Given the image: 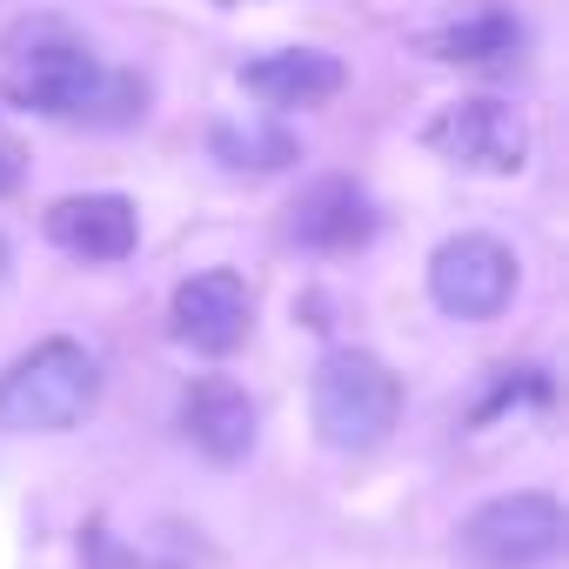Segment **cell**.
<instances>
[{"instance_id":"6da1fadb","label":"cell","mask_w":569,"mask_h":569,"mask_svg":"<svg viewBox=\"0 0 569 569\" xmlns=\"http://www.w3.org/2000/svg\"><path fill=\"white\" fill-rule=\"evenodd\" d=\"M0 94L14 108H34L48 121H94V128H121L141 114V81L101 68L81 41L68 34H41L28 41L8 68H0Z\"/></svg>"},{"instance_id":"7a4b0ae2","label":"cell","mask_w":569,"mask_h":569,"mask_svg":"<svg viewBox=\"0 0 569 569\" xmlns=\"http://www.w3.org/2000/svg\"><path fill=\"white\" fill-rule=\"evenodd\" d=\"M94 402H101V362L81 342H68V336L34 342L8 376H0V429L8 436L74 429Z\"/></svg>"},{"instance_id":"3957f363","label":"cell","mask_w":569,"mask_h":569,"mask_svg":"<svg viewBox=\"0 0 569 569\" xmlns=\"http://www.w3.org/2000/svg\"><path fill=\"white\" fill-rule=\"evenodd\" d=\"M309 409H316V429L329 449H376L389 429H396V409H402V382L382 356L369 349H329L322 369H316V389H309Z\"/></svg>"},{"instance_id":"277c9868","label":"cell","mask_w":569,"mask_h":569,"mask_svg":"<svg viewBox=\"0 0 569 569\" xmlns=\"http://www.w3.org/2000/svg\"><path fill=\"white\" fill-rule=\"evenodd\" d=\"M562 502L542 496V489H516V496H496L482 502L469 522H462V549L489 569H542L562 556Z\"/></svg>"},{"instance_id":"5b68a950","label":"cell","mask_w":569,"mask_h":569,"mask_svg":"<svg viewBox=\"0 0 569 569\" xmlns=\"http://www.w3.org/2000/svg\"><path fill=\"white\" fill-rule=\"evenodd\" d=\"M429 296L456 322H489L516 296V254L496 234H449L429 254Z\"/></svg>"},{"instance_id":"8992f818","label":"cell","mask_w":569,"mask_h":569,"mask_svg":"<svg viewBox=\"0 0 569 569\" xmlns=\"http://www.w3.org/2000/svg\"><path fill=\"white\" fill-rule=\"evenodd\" d=\"M422 141H429V154H442V161H456L469 174H516L529 161V121L509 101H489V94L449 101L422 128Z\"/></svg>"},{"instance_id":"52a82bcc","label":"cell","mask_w":569,"mask_h":569,"mask_svg":"<svg viewBox=\"0 0 569 569\" xmlns=\"http://www.w3.org/2000/svg\"><path fill=\"white\" fill-rule=\"evenodd\" d=\"M248 322H254V302H248V281L234 268L188 274L174 289V302H168V329L194 356H234L248 342Z\"/></svg>"},{"instance_id":"ba28073f","label":"cell","mask_w":569,"mask_h":569,"mask_svg":"<svg viewBox=\"0 0 569 569\" xmlns=\"http://www.w3.org/2000/svg\"><path fill=\"white\" fill-rule=\"evenodd\" d=\"M376 228H382L376 201L356 181H342V174L302 188V201L289 208V241H302L316 254H356V248L376 241Z\"/></svg>"},{"instance_id":"9c48e42d","label":"cell","mask_w":569,"mask_h":569,"mask_svg":"<svg viewBox=\"0 0 569 569\" xmlns=\"http://www.w3.org/2000/svg\"><path fill=\"white\" fill-rule=\"evenodd\" d=\"M134 201L128 194H68L48 208V241L74 261H128L134 254Z\"/></svg>"},{"instance_id":"30bf717a","label":"cell","mask_w":569,"mask_h":569,"mask_svg":"<svg viewBox=\"0 0 569 569\" xmlns=\"http://www.w3.org/2000/svg\"><path fill=\"white\" fill-rule=\"evenodd\" d=\"M181 436L208 462H241L254 449V402H248V389L228 382V376H194L181 389Z\"/></svg>"},{"instance_id":"8fae6325","label":"cell","mask_w":569,"mask_h":569,"mask_svg":"<svg viewBox=\"0 0 569 569\" xmlns=\"http://www.w3.org/2000/svg\"><path fill=\"white\" fill-rule=\"evenodd\" d=\"M349 68L322 48H281V54H261L241 68V88L268 108H322L329 94H342Z\"/></svg>"},{"instance_id":"7c38bea8","label":"cell","mask_w":569,"mask_h":569,"mask_svg":"<svg viewBox=\"0 0 569 569\" xmlns=\"http://www.w3.org/2000/svg\"><path fill=\"white\" fill-rule=\"evenodd\" d=\"M522 21H509V14H469V21H449V28H436L422 48L436 54V61H449V68H502V61H516L522 54Z\"/></svg>"},{"instance_id":"4fadbf2b","label":"cell","mask_w":569,"mask_h":569,"mask_svg":"<svg viewBox=\"0 0 569 569\" xmlns=\"http://www.w3.org/2000/svg\"><path fill=\"white\" fill-rule=\"evenodd\" d=\"M214 161L234 168V174H274V168H289L296 161V134L289 128H274V121H221L208 134Z\"/></svg>"},{"instance_id":"5bb4252c","label":"cell","mask_w":569,"mask_h":569,"mask_svg":"<svg viewBox=\"0 0 569 569\" xmlns=\"http://www.w3.org/2000/svg\"><path fill=\"white\" fill-rule=\"evenodd\" d=\"M88 556H94V569H194V556H201V542H194V529H154V536H141V542H121V549H108V542H88Z\"/></svg>"},{"instance_id":"9a60e30c","label":"cell","mask_w":569,"mask_h":569,"mask_svg":"<svg viewBox=\"0 0 569 569\" xmlns=\"http://www.w3.org/2000/svg\"><path fill=\"white\" fill-rule=\"evenodd\" d=\"M21 168H28V154H21V141L8 134V121H0V194L21 188Z\"/></svg>"},{"instance_id":"2e32d148","label":"cell","mask_w":569,"mask_h":569,"mask_svg":"<svg viewBox=\"0 0 569 569\" xmlns=\"http://www.w3.org/2000/svg\"><path fill=\"white\" fill-rule=\"evenodd\" d=\"M0 268H8V248H0Z\"/></svg>"}]
</instances>
